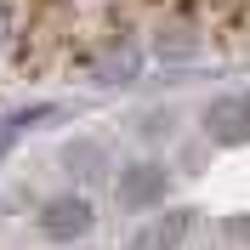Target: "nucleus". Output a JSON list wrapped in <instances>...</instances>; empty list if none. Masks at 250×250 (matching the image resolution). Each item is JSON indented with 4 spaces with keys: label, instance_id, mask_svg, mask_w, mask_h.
Returning <instances> with one entry per match:
<instances>
[{
    "label": "nucleus",
    "instance_id": "nucleus-1",
    "mask_svg": "<svg viewBox=\"0 0 250 250\" xmlns=\"http://www.w3.org/2000/svg\"><path fill=\"white\" fill-rule=\"evenodd\" d=\"M85 222H91V210H85V199H57V205L46 210V222H40V228L62 239V233H80Z\"/></svg>",
    "mask_w": 250,
    "mask_h": 250
},
{
    "label": "nucleus",
    "instance_id": "nucleus-2",
    "mask_svg": "<svg viewBox=\"0 0 250 250\" xmlns=\"http://www.w3.org/2000/svg\"><path fill=\"white\" fill-rule=\"evenodd\" d=\"M182 228H188L182 216H171V222H154L148 233H137V245H131V250H176V239H182Z\"/></svg>",
    "mask_w": 250,
    "mask_h": 250
},
{
    "label": "nucleus",
    "instance_id": "nucleus-3",
    "mask_svg": "<svg viewBox=\"0 0 250 250\" xmlns=\"http://www.w3.org/2000/svg\"><path fill=\"white\" fill-rule=\"evenodd\" d=\"M154 188H159V176L148 171V165H142V171L131 176V182H125V188H120V199H125V205H142V199H148V193H154Z\"/></svg>",
    "mask_w": 250,
    "mask_h": 250
}]
</instances>
